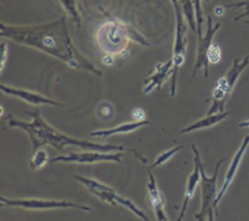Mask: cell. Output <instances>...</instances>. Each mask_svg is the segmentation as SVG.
I'll return each instance as SVG.
<instances>
[{
  "label": "cell",
  "mask_w": 249,
  "mask_h": 221,
  "mask_svg": "<svg viewBox=\"0 0 249 221\" xmlns=\"http://www.w3.org/2000/svg\"><path fill=\"white\" fill-rule=\"evenodd\" d=\"M1 91L3 93L16 97L18 99H20L30 105L34 106H40V105H51V106H57V107H63L65 104L53 99H51L42 93H39L37 92L20 89L9 85H1Z\"/></svg>",
  "instance_id": "8fae6325"
},
{
  "label": "cell",
  "mask_w": 249,
  "mask_h": 221,
  "mask_svg": "<svg viewBox=\"0 0 249 221\" xmlns=\"http://www.w3.org/2000/svg\"><path fill=\"white\" fill-rule=\"evenodd\" d=\"M226 8H231V7H235V8H242L243 12L240 13L239 15H237L233 19L234 21H238L243 18L249 17V0H243L240 2H234V3H231V4H227L225 6Z\"/></svg>",
  "instance_id": "603a6c76"
},
{
  "label": "cell",
  "mask_w": 249,
  "mask_h": 221,
  "mask_svg": "<svg viewBox=\"0 0 249 221\" xmlns=\"http://www.w3.org/2000/svg\"><path fill=\"white\" fill-rule=\"evenodd\" d=\"M8 55V47L6 45V42L2 41L1 43V71L3 70L6 62V57Z\"/></svg>",
  "instance_id": "484cf974"
},
{
  "label": "cell",
  "mask_w": 249,
  "mask_h": 221,
  "mask_svg": "<svg viewBox=\"0 0 249 221\" xmlns=\"http://www.w3.org/2000/svg\"><path fill=\"white\" fill-rule=\"evenodd\" d=\"M248 145H249V134H247L244 137V139H243L239 149L234 154V156H233V158H232V160H231V164L229 166V169H228V171L226 173L224 182H223L222 187H221V189H220V191H219V193L217 195V198L215 200V203H214L215 204V209L217 207L218 203L221 201L222 197L225 195V193L228 190L230 184L231 183V181H232V179H233V177H234V175L236 173V170L238 168V166H239V164L241 162V159H242V157H243V155L245 153V150L248 147Z\"/></svg>",
  "instance_id": "9a60e30c"
},
{
  "label": "cell",
  "mask_w": 249,
  "mask_h": 221,
  "mask_svg": "<svg viewBox=\"0 0 249 221\" xmlns=\"http://www.w3.org/2000/svg\"><path fill=\"white\" fill-rule=\"evenodd\" d=\"M207 59L209 63H218L221 59V49L217 43H212L208 53H207Z\"/></svg>",
  "instance_id": "cb8c5ba5"
},
{
  "label": "cell",
  "mask_w": 249,
  "mask_h": 221,
  "mask_svg": "<svg viewBox=\"0 0 249 221\" xmlns=\"http://www.w3.org/2000/svg\"><path fill=\"white\" fill-rule=\"evenodd\" d=\"M48 162H50V159L47 151L44 148H40L33 153L28 166L31 171H35L39 168H42Z\"/></svg>",
  "instance_id": "ffe728a7"
},
{
  "label": "cell",
  "mask_w": 249,
  "mask_h": 221,
  "mask_svg": "<svg viewBox=\"0 0 249 221\" xmlns=\"http://www.w3.org/2000/svg\"><path fill=\"white\" fill-rule=\"evenodd\" d=\"M224 160H221L215 168V171L211 177H208L203 169V165L200 162V180H201V205L199 211L195 215L196 221H213V210L215 209L216 196V178L219 170V166Z\"/></svg>",
  "instance_id": "ba28073f"
},
{
  "label": "cell",
  "mask_w": 249,
  "mask_h": 221,
  "mask_svg": "<svg viewBox=\"0 0 249 221\" xmlns=\"http://www.w3.org/2000/svg\"><path fill=\"white\" fill-rule=\"evenodd\" d=\"M131 116L134 119V121H144V120H146L145 119V116H146L145 111L142 108H139V107H136L131 111Z\"/></svg>",
  "instance_id": "d4e9b609"
},
{
  "label": "cell",
  "mask_w": 249,
  "mask_h": 221,
  "mask_svg": "<svg viewBox=\"0 0 249 221\" xmlns=\"http://www.w3.org/2000/svg\"><path fill=\"white\" fill-rule=\"evenodd\" d=\"M73 177L81 184H83L93 196H95L100 201L113 206L121 205L123 207H125L141 220L150 221L145 212L140 209L132 201L121 196L115 189L106 185L105 183L100 182L99 180H96L94 178H89L77 174H74Z\"/></svg>",
  "instance_id": "277c9868"
},
{
  "label": "cell",
  "mask_w": 249,
  "mask_h": 221,
  "mask_svg": "<svg viewBox=\"0 0 249 221\" xmlns=\"http://www.w3.org/2000/svg\"><path fill=\"white\" fill-rule=\"evenodd\" d=\"M65 13L71 18L72 21L78 26H81V16L77 6V0H58Z\"/></svg>",
  "instance_id": "d6986e66"
},
{
  "label": "cell",
  "mask_w": 249,
  "mask_h": 221,
  "mask_svg": "<svg viewBox=\"0 0 249 221\" xmlns=\"http://www.w3.org/2000/svg\"><path fill=\"white\" fill-rule=\"evenodd\" d=\"M31 117L29 122L22 121L15 118L13 115H9L8 117V126L10 128H17L23 131H25L30 139L32 153L40 148H44V146H51L54 149L62 151L66 146H75L84 150L90 151H100V152H124L129 151L132 152L135 157L142 162L143 164H147V159L135 149L126 148L124 145H116V144H103L92 142L84 139H78L72 136H69L55 128L51 126L41 115L40 111L36 109L33 112L28 113Z\"/></svg>",
  "instance_id": "7a4b0ae2"
},
{
  "label": "cell",
  "mask_w": 249,
  "mask_h": 221,
  "mask_svg": "<svg viewBox=\"0 0 249 221\" xmlns=\"http://www.w3.org/2000/svg\"><path fill=\"white\" fill-rule=\"evenodd\" d=\"M249 64V55H246L242 60L234 59L231 68L228 71V73L220 78L216 84V87L212 92V105L209 108L207 115H212L215 113L224 112L225 103L235 85L239 75L243 71V69Z\"/></svg>",
  "instance_id": "8992f818"
},
{
  "label": "cell",
  "mask_w": 249,
  "mask_h": 221,
  "mask_svg": "<svg viewBox=\"0 0 249 221\" xmlns=\"http://www.w3.org/2000/svg\"><path fill=\"white\" fill-rule=\"evenodd\" d=\"M229 114H230L229 112H222V113H215L212 115H207L206 117L199 119V120L194 122L193 124L183 128L180 130V132L181 133H189V132H192L195 130L210 128V127L220 123L224 119H226L229 116Z\"/></svg>",
  "instance_id": "e0dca14e"
},
{
  "label": "cell",
  "mask_w": 249,
  "mask_h": 221,
  "mask_svg": "<svg viewBox=\"0 0 249 221\" xmlns=\"http://www.w3.org/2000/svg\"><path fill=\"white\" fill-rule=\"evenodd\" d=\"M195 11H196V35L197 39H200L202 37V25L204 22L203 18V11L201 7V0H192Z\"/></svg>",
  "instance_id": "7402d4cb"
},
{
  "label": "cell",
  "mask_w": 249,
  "mask_h": 221,
  "mask_svg": "<svg viewBox=\"0 0 249 221\" xmlns=\"http://www.w3.org/2000/svg\"><path fill=\"white\" fill-rule=\"evenodd\" d=\"M174 10L175 16V35H174V43H173V72L171 76V89L170 95L173 97L176 94V85H177V75L180 66L185 61V55L187 51V43H188V33H187V24L185 22V18L179 4V0H170Z\"/></svg>",
  "instance_id": "5b68a950"
},
{
  "label": "cell",
  "mask_w": 249,
  "mask_h": 221,
  "mask_svg": "<svg viewBox=\"0 0 249 221\" xmlns=\"http://www.w3.org/2000/svg\"><path fill=\"white\" fill-rule=\"evenodd\" d=\"M95 38L99 49L112 55H120L126 50L129 40H134L144 46L150 45L135 29L117 20H110L101 24L96 30Z\"/></svg>",
  "instance_id": "3957f363"
},
{
  "label": "cell",
  "mask_w": 249,
  "mask_h": 221,
  "mask_svg": "<svg viewBox=\"0 0 249 221\" xmlns=\"http://www.w3.org/2000/svg\"><path fill=\"white\" fill-rule=\"evenodd\" d=\"M172 72L173 61L171 58L165 62H158L151 75L144 81L142 89L143 94H149L154 90L160 91L169 76H172Z\"/></svg>",
  "instance_id": "4fadbf2b"
},
{
  "label": "cell",
  "mask_w": 249,
  "mask_h": 221,
  "mask_svg": "<svg viewBox=\"0 0 249 221\" xmlns=\"http://www.w3.org/2000/svg\"><path fill=\"white\" fill-rule=\"evenodd\" d=\"M220 26H221L220 22L213 23L212 18L210 16L207 17L206 31H205L204 35L200 39H198L197 55H196V64L194 66V70H193V74H192L193 77H195L196 73L200 68H203V70H204V77L205 78L208 77L209 61L207 59V53H208V50H209V48L212 44V39H213L215 33L219 30Z\"/></svg>",
  "instance_id": "30bf717a"
},
{
  "label": "cell",
  "mask_w": 249,
  "mask_h": 221,
  "mask_svg": "<svg viewBox=\"0 0 249 221\" xmlns=\"http://www.w3.org/2000/svg\"><path fill=\"white\" fill-rule=\"evenodd\" d=\"M181 146H174L172 148H169L163 152H161L155 160V162L152 164L151 168H155L158 166H162L163 164H165L166 162H168L177 152H179L181 150Z\"/></svg>",
  "instance_id": "44dd1931"
},
{
  "label": "cell",
  "mask_w": 249,
  "mask_h": 221,
  "mask_svg": "<svg viewBox=\"0 0 249 221\" xmlns=\"http://www.w3.org/2000/svg\"><path fill=\"white\" fill-rule=\"evenodd\" d=\"M148 174H149V180L147 183L148 201L155 213L156 219L157 221H169L164 209L163 197L158 187L157 180L150 169L148 170Z\"/></svg>",
  "instance_id": "5bb4252c"
},
{
  "label": "cell",
  "mask_w": 249,
  "mask_h": 221,
  "mask_svg": "<svg viewBox=\"0 0 249 221\" xmlns=\"http://www.w3.org/2000/svg\"><path fill=\"white\" fill-rule=\"evenodd\" d=\"M192 151L194 153V162H195V168L194 170L190 173L188 179H187V185H186V190H185V194H184V198H183V203H182V206L178 215V218L176 221H182L185 217V213L187 211V207L188 204L190 203V201L192 200L194 194H195V190L200 180V155L199 152L196 148V146L195 144H192L191 146Z\"/></svg>",
  "instance_id": "7c38bea8"
},
{
  "label": "cell",
  "mask_w": 249,
  "mask_h": 221,
  "mask_svg": "<svg viewBox=\"0 0 249 221\" xmlns=\"http://www.w3.org/2000/svg\"><path fill=\"white\" fill-rule=\"evenodd\" d=\"M238 126H239V127H249V120H248V121H245V122H243V123H240Z\"/></svg>",
  "instance_id": "4316f807"
},
{
  "label": "cell",
  "mask_w": 249,
  "mask_h": 221,
  "mask_svg": "<svg viewBox=\"0 0 249 221\" xmlns=\"http://www.w3.org/2000/svg\"><path fill=\"white\" fill-rule=\"evenodd\" d=\"M2 38L32 48L64 62L72 69H81L102 76V72L75 47L68 30L66 16L36 25H11L2 22Z\"/></svg>",
  "instance_id": "6da1fadb"
},
{
  "label": "cell",
  "mask_w": 249,
  "mask_h": 221,
  "mask_svg": "<svg viewBox=\"0 0 249 221\" xmlns=\"http://www.w3.org/2000/svg\"><path fill=\"white\" fill-rule=\"evenodd\" d=\"M123 152H100L87 150L84 152H72L50 159V163H66L79 165H92L97 163H121Z\"/></svg>",
  "instance_id": "9c48e42d"
},
{
  "label": "cell",
  "mask_w": 249,
  "mask_h": 221,
  "mask_svg": "<svg viewBox=\"0 0 249 221\" xmlns=\"http://www.w3.org/2000/svg\"><path fill=\"white\" fill-rule=\"evenodd\" d=\"M205 1H206V2H209V1H210V0H205Z\"/></svg>",
  "instance_id": "83f0119b"
},
{
  "label": "cell",
  "mask_w": 249,
  "mask_h": 221,
  "mask_svg": "<svg viewBox=\"0 0 249 221\" xmlns=\"http://www.w3.org/2000/svg\"><path fill=\"white\" fill-rule=\"evenodd\" d=\"M150 122L147 120L144 121H133V122H126L120 124L116 127H112L109 129H96L91 132H89V135L92 137H98V138H107L113 135L118 134H124V133H129L131 131H134L142 127H145L149 125Z\"/></svg>",
  "instance_id": "2e32d148"
},
{
  "label": "cell",
  "mask_w": 249,
  "mask_h": 221,
  "mask_svg": "<svg viewBox=\"0 0 249 221\" xmlns=\"http://www.w3.org/2000/svg\"><path fill=\"white\" fill-rule=\"evenodd\" d=\"M179 4L184 16V18L187 20L189 26L193 32L196 33V11L192 0H179Z\"/></svg>",
  "instance_id": "ac0fdd59"
},
{
  "label": "cell",
  "mask_w": 249,
  "mask_h": 221,
  "mask_svg": "<svg viewBox=\"0 0 249 221\" xmlns=\"http://www.w3.org/2000/svg\"><path fill=\"white\" fill-rule=\"evenodd\" d=\"M2 207H18L28 210H50V209H80L86 212L91 211L89 205L77 203L74 202L51 200V199H38V198H0Z\"/></svg>",
  "instance_id": "52a82bcc"
}]
</instances>
